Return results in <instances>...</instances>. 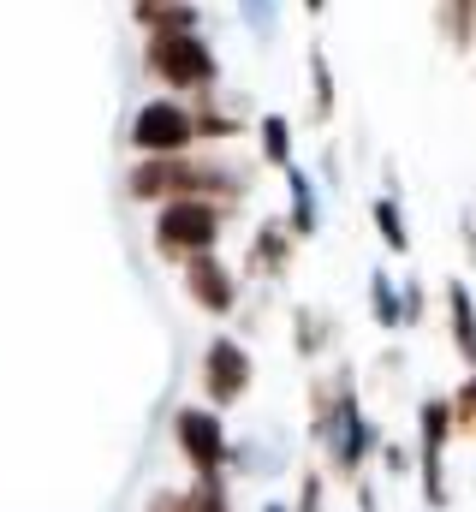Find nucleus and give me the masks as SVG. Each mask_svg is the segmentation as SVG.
Instances as JSON below:
<instances>
[{"mask_svg": "<svg viewBox=\"0 0 476 512\" xmlns=\"http://www.w3.org/2000/svg\"><path fill=\"white\" fill-rule=\"evenodd\" d=\"M304 429H310V447L328 471V483H357L363 465L381 453V423L369 417L363 405V382L346 358H334L322 376H310L304 387Z\"/></svg>", "mask_w": 476, "mask_h": 512, "instance_id": "obj_1", "label": "nucleus"}, {"mask_svg": "<svg viewBox=\"0 0 476 512\" xmlns=\"http://www.w3.org/2000/svg\"><path fill=\"white\" fill-rule=\"evenodd\" d=\"M125 197L137 209H161V203H179V197H203V203H221L233 209L250 197V173L233 167L227 155L215 149H191V155H137L125 167Z\"/></svg>", "mask_w": 476, "mask_h": 512, "instance_id": "obj_2", "label": "nucleus"}, {"mask_svg": "<svg viewBox=\"0 0 476 512\" xmlns=\"http://www.w3.org/2000/svg\"><path fill=\"white\" fill-rule=\"evenodd\" d=\"M143 72L167 96H209V90H221V54H215V42L203 30L143 36Z\"/></svg>", "mask_w": 476, "mask_h": 512, "instance_id": "obj_3", "label": "nucleus"}, {"mask_svg": "<svg viewBox=\"0 0 476 512\" xmlns=\"http://www.w3.org/2000/svg\"><path fill=\"white\" fill-rule=\"evenodd\" d=\"M227 227H233V209L203 203V197H179V203H161L155 209L149 239H155V256L161 262H191V256L221 251Z\"/></svg>", "mask_w": 476, "mask_h": 512, "instance_id": "obj_4", "label": "nucleus"}, {"mask_svg": "<svg viewBox=\"0 0 476 512\" xmlns=\"http://www.w3.org/2000/svg\"><path fill=\"white\" fill-rule=\"evenodd\" d=\"M459 441L453 423V399L447 393H423L417 399V495L429 512L453 507V483H447V447Z\"/></svg>", "mask_w": 476, "mask_h": 512, "instance_id": "obj_5", "label": "nucleus"}, {"mask_svg": "<svg viewBox=\"0 0 476 512\" xmlns=\"http://www.w3.org/2000/svg\"><path fill=\"white\" fill-rule=\"evenodd\" d=\"M173 447H179V459L191 465V477H215V471H227L233 477V429H227V411H215V405H179L173 411Z\"/></svg>", "mask_w": 476, "mask_h": 512, "instance_id": "obj_6", "label": "nucleus"}, {"mask_svg": "<svg viewBox=\"0 0 476 512\" xmlns=\"http://www.w3.org/2000/svg\"><path fill=\"white\" fill-rule=\"evenodd\" d=\"M131 149L137 155H191L197 149V114H191V96H149L131 108Z\"/></svg>", "mask_w": 476, "mask_h": 512, "instance_id": "obj_7", "label": "nucleus"}, {"mask_svg": "<svg viewBox=\"0 0 476 512\" xmlns=\"http://www.w3.org/2000/svg\"><path fill=\"white\" fill-rule=\"evenodd\" d=\"M197 387H203V405H215V411L244 405L256 387V352L238 334H209L203 358H197Z\"/></svg>", "mask_w": 476, "mask_h": 512, "instance_id": "obj_8", "label": "nucleus"}, {"mask_svg": "<svg viewBox=\"0 0 476 512\" xmlns=\"http://www.w3.org/2000/svg\"><path fill=\"white\" fill-rule=\"evenodd\" d=\"M179 286H185L191 310H203V316H215V322H227V316L244 310V274H238L221 251L179 262Z\"/></svg>", "mask_w": 476, "mask_h": 512, "instance_id": "obj_9", "label": "nucleus"}, {"mask_svg": "<svg viewBox=\"0 0 476 512\" xmlns=\"http://www.w3.org/2000/svg\"><path fill=\"white\" fill-rule=\"evenodd\" d=\"M298 245L304 239L286 227V215H262L250 227V245H244V268L238 274H250L256 286H280L292 274V262H298Z\"/></svg>", "mask_w": 476, "mask_h": 512, "instance_id": "obj_10", "label": "nucleus"}, {"mask_svg": "<svg viewBox=\"0 0 476 512\" xmlns=\"http://www.w3.org/2000/svg\"><path fill=\"white\" fill-rule=\"evenodd\" d=\"M441 316H447V346H453V358L476 370V292L465 274H447L441 280Z\"/></svg>", "mask_w": 476, "mask_h": 512, "instance_id": "obj_11", "label": "nucleus"}, {"mask_svg": "<svg viewBox=\"0 0 476 512\" xmlns=\"http://www.w3.org/2000/svg\"><path fill=\"white\" fill-rule=\"evenodd\" d=\"M292 352L304 364H322L328 352H340V322L328 304H292Z\"/></svg>", "mask_w": 476, "mask_h": 512, "instance_id": "obj_12", "label": "nucleus"}, {"mask_svg": "<svg viewBox=\"0 0 476 512\" xmlns=\"http://www.w3.org/2000/svg\"><path fill=\"white\" fill-rule=\"evenodd\" d=\"M191 114H197V143H203V149L238 143V137L250 131V114H244V108H233L221 90H209V96H191Z\"/></svg>", "mask_w": 476, "mask_h": 512, "instance_id": "obj_13", "label": "nucleus"}, {"mask_svg": "<svg viewBox=\"0 0 476 512\" xmlns=\"http://www.w3.org/2000/svg\"><path fill=\"white\" fill-rule=\"evenodd\" d=\"M203 6L197 0H143V6H131V24L143 30V36H185V30H203Z\"/></svg>", "mask_w": 476, "mask_h": 512, "instance_id": "obj_14", "label": "nucleus"}, {"mask_svg": "<svg viewBox=\"0 0 476 512\" xmlns=\"http://www.w3.org/2000/svg\"><path fill=\"white\" fill-rule=\"evenodd\" d=\"M286 227H292L304 245L322 233V191H316V179H310L304 167H286Z\"/></svg>", "mask_w": 476, "mask_h": 512, "instance_id": "obj_15", "label": "nucleus"}, {"mask_svg": "<svg viewBox=\"0 0 476 512\" xmlns=\"http://www.w3.org/2000/svg\"><path fill=\"white\" fill-rule=\"evenodd\" d=\"M256 155H262V167H274V173H286V167H298V137H292V120L286 114H256Z\"/></svg>", "mask_w": 476, "mask_h": 512, "instance_id": "obj_16", "label": "nucleus"}, {"mask_svg": "<svg viewBox=\"0 0 476 512\" xmlns=\"http://www.w3.org/2000/svg\"><path fill=\"white\" fill-rule=\"evenodd\" d=\"M304 72H310V120L328 126L334 108H340V84H334V66H328V48H322V42L304 54Z\"/></svg>", "mask_w": 476, "mask_h": 512, "instance_id": "obj_17", "label": "nucleus"}, {"mask_svg": "<svg viewBox=\"0 0 476 512\" xmlns=\"http://www.w3.org/2000/svg\"><path fill=\"white\" fill-rule=\"evenodd\" d=\"M369 322H375L381 334H399V328H405V298H399L393 268H369Z\"/></svg>", "mask_w": 476, "mask_h": 512, "instance_id": "obj_18", "label": "nucleus"}, {"mask_svg": "<svg viewBox=\"0 0 476 512\" xmlns=\"http://www.w3.org/2000/svg\"><path fill=\"white\" fill-rule=\"evenodd\" d=\"M369 227H375V239L387 245L393 256H411V227H405V203L393 197V191H381L375 203H369Z\"/></svg>", "mask_w": 476, "mask_h": 512, "instance_id": "obj_19", "label": "nucleus"}, {"mask_svg": "<svg viewBox=\"0 0 476 512\" xmlns=\"http://www.w3.org/2000/svg\"><path fill=\"white\" fill-rule=\"evenodd\" d=\"M435 30L453 54H476V12L471 0H435Z\"/></svg>", "mask_w": 476, "mask_h": 512, "instance_id": "obj_20", "label": "nucleus"}, {"mask_svg": "<svg viewBox=\"0 0 476 512\" xmlns=\"http://www.w3.org/2000/svg\"><path fill=\"white\" fill-rule=\"evenodd\" d=\"M191 512H238V495H233V477L215 471V477H191Z\"/></svg>", "mask_w": 476, "mask_h": 512, "instance_id": "obj_21", "label": "nucleus"}, {"mask_svg": "<svg viewBox=\"0 0 476 512\" xmlns=\"http://www.w3.org/2000/svg\"><path fill=\"white\" fill-rule=\"evenodd\" d=\"M292 512H328V471H322V465H298Z\"/></svg>", "mask_w": 476, "mask_h": 512, "instance_id": "obj_22", "label": "nucleus"}, {"mask_svg": "<svg viewBox=\"0 0 476 512\" xmlns=\"http://www.w3.org/2000/svg\"><path fill=\"white\" fill-rule=\"evenodd\" d=\"M238 12L256 30V42H274L280 36V0H238Z\"/></svg>", "mask_w": 476, "mask_h": 512, "instance_id": "obj_23", "label": "nucleus"}, {"mask_svg": "<svg viewBox=\"0 0 476 512\" xmlns=\"http://www.w3.org/2000/svg\"><path fill=\"white\" fill-rule=\"evenodd\" d=\"M375 465H381L387 477H411V471H417V441L405 447V441H393V435H387V441H381V453H375Z\"/></svg>", "mask_w": 476, "mask_h": 512, "instance_id": "obj_24", "label": "nucleus"}, {"mask_svg": "<svg viewBox=\"0 0 476 512\" xmlns=\"http://www.w3.org/2000/svg\"><path fill=\"white\" fill-rule=\"evenodd\" d=\"M399 298H405V328H423L429 322V286L417 274H405L399 280Z\"/></svg>", "mask_w": 476, "mask_h": 512, "instance_id": "obj_25", "label": "nucleus"}, {"mask_svg": "<svg viewBox=\"0 0 476 512\" xmlns=\"http://www.w3.org/2000/svg\"><path fill=\"white\" fill-rule=\"evenodd\" d=\"M447 399H453V423H459V435H476V387H471V376L453 387Z\"/></svg>", "mask_w": 476, "mask_h": 512, "instance_id": "obj_26", "label": "nucleus"}, {"mask_svg": "<svg viewBox=\"0 0 476 512\" xmlns=\"http://www.w3.org/2000/svg\"><path fill=\"white\" fill-rule=\"evenodd\" d=\"M143 512H191V495H185V489H155V495L143 501Z\"/></svg>", "mask_w": 476, "mask_h": 512, "instance_id": "obj_27", "label": "nucleus"}, {"mask_svg": "<svg viewBox=\"0 0 476 512\" xmlns=\"http://www.w3.org/2000/svg\"><path fill=\"white\" fill-rule=\"evenodd\" d=\"M352 507L357 512H381V489H375L369 477H357V483H352Z\"/></svg>", "mask_w": 476, "mask_h": 512, "instance_id": "obj_28", "label": "nucleus"}, {"mask_svg": "<svg viewBox=\"0 0 476 512\" xmlns=\"http://www.w3.org/2000/svg\"><path fill=\"white\" fill-rule=\"evenodd\" d=\"M459 239H465V256L476 262V209H465V215H459Z\"/></svg>", "mask_w": 476, "mask_h": 512, "instance_id": "obj_29", "label": "nucleus"}, {"mask_svg": "<svg viewBox=\"0 0 476 512\" xmlns=\"http://www.w3.org/2000/svg\"><path fill=\"white\" fill-rule=\"evenodd\" d=\"M298 6H304L310 18H322V12H328V0H298Z\"/></svg>", "mask_w": 476, "mask_h": 512, "instance_id": "obj_30", "label": "nucleus"}, {"mask_svg": "<svg viewBox=\"0 0 476 512\" xmlns=\"http://www.w3.org/2000/svg\"><path fill=\"white\" fill-rule=\"evenodd\" d=\"M256 512H292V501H262Z\"/></svg>", "mask_w": 476, "mask_h": 512, "instance_id": "obj_31", "label": "nucleus"}, {"mask_svg": "<svg viewBox=\"0 0 476 512\" xmlns=\"http://www.w3.org/2000/svg\"><path fill=\"white\" fill-rule=\"evenodd\" d=\"M471 387H476V370H471Z\"/></svg>", "mask_w": 476, "mask_h": 512, "instance_id": "obj_32", "label": "nucleus"}, {"mask_svg": "<svg viewBox=\"0 0 476 512\" xmlns=\"http://www.w3.org/2000/svg\"><path fill=\"white\" fill-rule=\"evenodd\" d=\"M131 6H143V0H131Z\"/></svg>", "mask_w": 476, "mask_h": 512, "instance_id": "obj_33", "label": "nucleus"}]
</instances>
